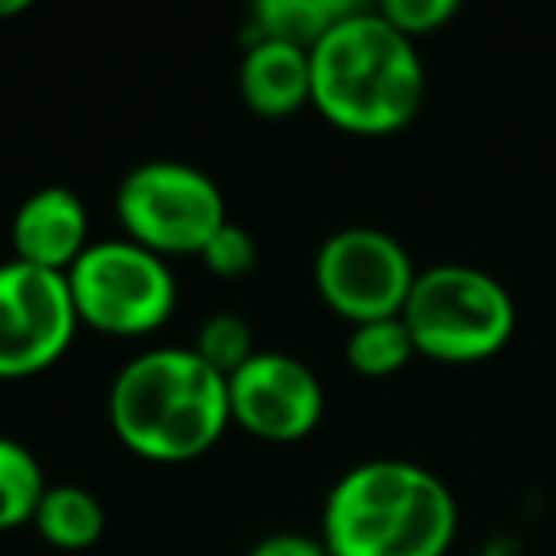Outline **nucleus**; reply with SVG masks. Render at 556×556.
Listing matches in <instances>:
<instances>
[{
  "label": "nucleus",
  "instance_id": "obj_7",
  "mask_svg": "<svg viewBox=\"0 0 556 556\" xmlns=\"http://www.w3.org/2000/svg\"><path fill=\"white\" fill-rule=\"evenodd\" d=\"M313 275L320 298L340 317L366 325L401 317L419 270L396 237L370 225H351L320 244Z\"/></svg>",
  "mask_w": 556,
  "mask_h": 556
},
{
  "label": "nucleus",
  "instance_id": "obj_3",
  "mask_svg": "<svg viewBox=\"0 0 556 556\" xmlns=\"http://www.w3.org/2000/svg\"><path fill=\"white\" fill-rule=\"evenodd\" d=\"M111 427L149 462H191L229 424V378L194 348H153L130 358L111 386Z\"/></svg>",
  "mask_w": 556,
  "mask_h": 556
},
{
  "label": "nucleus",
  "instance_id": "obj_8",
  "mask_svg": "<svg viewBox=\"0 0 556 556\" xmlns=\"http://www.w3.org/2000/svg\"><path fill=\"white\" fill-rule=\"evenodd\" d=\"M77 320L62 270L24 260L0 263V378H27L58 363Z\"/></svg>",
  "mask_w": 556,
  "mask_h": 556
},
{
  "label": "nucleus",
  "instance_id": "obj_10",
  "mask_svg": "<svg viewBox=\"0 0 556 556\" xmlns=\"http://www.w3.org/2000/svg\"><path fill=\"white\" fill-rule=\"evenodd\" d=\"M88 244V210L70 187H42L12 217V260L70 275Z\"/></svg>",
  "mask_w": 556,
  "mask_h": 556
},
{
  "label": "nucleus",
  "instance_id": "obj_11",
  "mask_svg": "<svg viewBox=\"0 0 556 556\" xmlns=\"http://www.w3.org/2000/svg\"><path fill=\"white\" fill-rule=\"evenodd\" d=\"M240 96L267 118L290 115L313 100L309 50L282 39H252L240 62Z\"/></svg>",
  "mask_w": 556,
  "mask_h": 556
},
{
  "label": "nucleus",
  "instance_id": "obj_6",
  "mask_svg": "<svg viewBox=\"0 0 556 556\" xmlns=\"http://www.w3.org/2000/svg\"><path fill=\"white\" fill-rule=\"evenodd\" d=\"M118 217L126 240L156 255H202L225 217L217 184L194 164L146 161L118 184Z\"/></svg>",
  "mask_w": 556,
  "mask_h": 556
},
{
  "label": "nucleus",
  "instance_id": "obj_12",
  "mask_svg": "<svg viewBox=\"0 0 556 556\" xmlns=\"http://www.w3.org/2000/svg\"><path fill=\"white\" fill-rule=\"evenodd\" d=\"M355 9L358 4L348 0H260L252 12V39H282L313 50Z\"/></svg>",
  "mask_w": 556,
  "mask_h": 556
},
{
  "label": "nucleus",
  "instance_id": "obj_17",
  "mask_svg": "<svg viewBox=\"0 0 556 556\" xmlns=\"http://www.w3.org/2000/svg\"><path fill=\"white\" fill-rule=\"evenodd\" d=\"M202 263L214 270L217 278H244L255 267V240L248 229L225 222L222 229L210 237V244L202 248Z\"/></svg>",
  "mask_w": 556,
  "mask_h": 556
},
{
  "label": "nucleus",
  "instance_id": "obj_1",
  "mask_svg": "<svg viewBox=\"0 0 556 556\" xmlns=\"http://www.w3.org/2000/svg\"><path fill=\"white\" fill-rule=\"evenodd\" d=\"M313 103L340 130L393 134L416 118L427 73L416 42L378 9H355L309 50Z\"/></svg>",
  "mask_w": 556,
  "mask_h": 556
},
{
  "label": "nucleus",
  "instance_id": "obj_14",
  "mask_svg": "<svg viewBox=\"0 0 556 556\" xmlns=\"http://www.w3.org/2000/svg\"><path fill=\"white\" fill-rule=\"evenodd\" d=\"M42 465L24 442L0 434V530H16L24 522H35L42 495H47Z\"/></svg>",
  "mask_w": 556,
  "mask_h": 556
},
{
  "label": "nucleus",
  "instance_id": "obj_2",
  "mask_svg": "<svg viewBox=\"0 0 556 556\" xmlns=\"http://www.w3.org/2000/svg\"><path fill=\"white\" fill-rule=\"evenodd\" d=\"M457 533V503L424 465L363 462L325 507L328 556H442Z\"/></svg>",
  "mask_w": 556,
  "mask_h": 556
},
{
  "label": "nucleus",
  "instance_id": "obj_19",
  "mask_svg": "<svg viewBox=\"0 0 556 556\" xmlns=\"http://www.w3.org/2000/svg\"><path fill=\"white\" fill-rule=\"evenodd\" d=\"M248 556H328L325 538H305V533H270L255 541Z\"/></svg>",
  "mask_w": 556,
  "mask_h": 556
},
{
  "label": "nucleus",
  "instance_id": "obj_5",
  "mask_svg": "<svg viewBox=\"0 0 556 556\" xmlns=\"http://www.w3.org/2000/svg\"><path fill=\"white\" fill-rule=\"evenodd\" d=\"M65 278L77 317L111 336L156 332L176 309V278L164 255L134 240H96Z\"/></svg>",
  "mask_w": 556,
  "mask_h": 556
},
{
  "label": "nucleus",
  "instance_id": "obj_13",
  "mask_svg": "<svg viewBox=\"0 0 556 556\" xmlns=\"http://www.w3.org/2000/svg\"><path fill=\"white\" fill-rule=\"evenodd\" d=\"M39 533L58 548H88L103 533V507L80 484H50L35 510Z\"/></svg>",
  "mask_w": 556,
  "mask_h": 556
},
{
  "label": "nucleus",
  "instance_id": "obj_4",
  "mask_svg": "<svg viewBox=\"0 0 556 556\" xmlns=\"http://www.w3.org/2000/svg\"><path fill=\"white\" fill-rule=\"evenodd\" d=\"M401 320L416 351L446 363L488 358L515 332V302L500 278L465 263H439L416 275Z\"/></svg>",
  "mask_w": 556,
  "mask_h": 556
},
{
  "label": "nucleus",
  "instance_id": "obj_9",
  "mask_svg": "<svg viewBox=\"0 0 556 556\" xmlns=\"http://www.w3.org/2000/svg\"><path fill=\"white\" fill-rule=\"evenodd\" d=\"M320 412L325 389L317 374L294 355L255 351L237 374H229V416L255 439H305L320 424Z\"/></svg>",
  "mask_w": 556,
  "mask_h": 556
},
{
  "label": "nucleus",
  "instance_id": "obj_16",
  "mask_svg": "<svg viewBox=\"0 0 556 556\" xmlns=\"http://www.w3.org/2000/svg\"><path fill=\"white\" fill-rule=\"evenodd\" d=\"M194 355H199L202 363L214 366L222 378H229V374H237L240 366L255 355L252 328H248V320L237 317V313H214V317L199 328Z\"/></svg>",
  "mask_w": 556,
  "mask_h": 556
},
{
  "label": "nucleus",
  "instance_id": "obj_18",
  "mask_svg": "<svg viewBox=\"0 0 556 556\" xmlns=\"http://www.w3.org/2000/svg\"><path fill=\"white\" fill-rule=\"evenodd\" d=\"M378 12L396 31L416 42V35L439 31L446 20L457 16V0H381Z\"/></svg>",
  "mask_w": 556,
  "mask_h": 556
},
{
  "label": "nucleus",
  "instance_id": "obj_15",
  "mask_svg": "<svg viewBox=\"0 0 556 556\" xmlns=\"http://www.w3.org/2000/svg\"><path fill=\"white\" fill-rule=\"evenodd\" d=\"M412 355H416V340L401 317L366 320L348 336V363L363 378H389V374L404 370Z\"/></svg>",
  "mask_w": 556,
  "mask_h": 556
},
{
  "label": "nucleus",
  "instance_id": "obj_20",
  "mask_svg": "<svg viewBox=\"0 0 556 556\" xmlns=\"http://www.w3.org/2000/svg\"><path fill=\"white\" fill-rule=\"evenodd\" d=\"M16 12H27V0H0V16H16Z\"/></svg>",
  "mask_w": 556,
  "mask_h": 556
}]
</instances>
